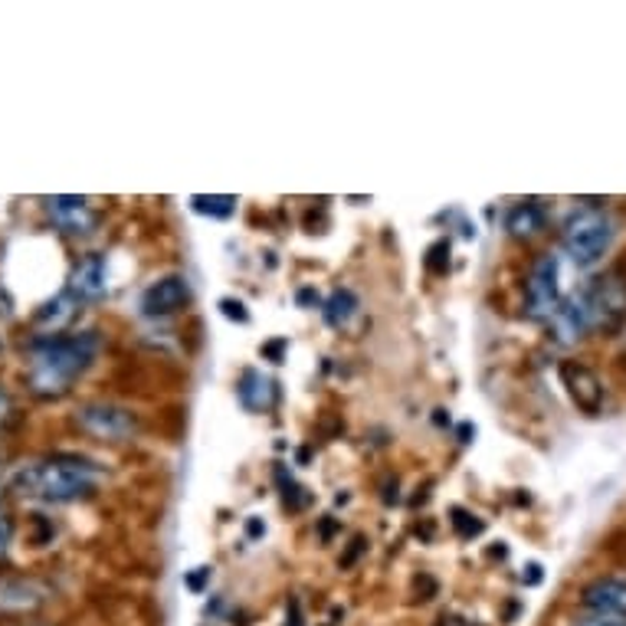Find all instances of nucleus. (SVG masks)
I'll use <instances>...</instances> for the list:
<instances>
[{
    "mask_svg": "<svg viewBox=\"0 0 626 626\" xmlns=\"http://www.w3.org/2000/svg\"><path fill=\"white\" fill-rule=\"evenodd\" d=\"M571 626H626V617H610V614H584Z\"/></svg>",
    "mask_w": 626,
    "mask_h": 626,
    "instance_id": "obj_19",
    "label": "nucleus"
},
{
    "mask_svg": "<svg viewBox=\"0 0 626 626\" xmlns=\"http://www.w3.org/2000/svg\"><path fill=\"white\" fill-rule=\"evenodd\" d=\"M614 236H617V220L610 216V210L580 208L561 226V250L574 266L587 270L610 253Z\"/></svg>",
    "mask_w": 626,
    "mask_h": 626,
    "instance_id": "obj_3",
    "label": "nucleus"
},
{
    "mask_svg": "<svg viewBox=\"0 0 626 626\" xmlns=\"http://www.w3.org/2000/svg\"><path fill=\"white\" fill-rule=\"evenodd\" d=\"M188 302H191V285H188V279L178 276V273L154 279V282L141 292V312H144L148 319L174 315V312H181Z\"/></svg>",
    "mask_w": 626,
    "mask_h": 626,
    "instance_id": "obj_7",
    "label": "nucleus"
},
{
    "mask_svg": "<svg viewBox=\"0 0 626 626\" xmlns=\"http://www.w3.org/2000/svg\"><path fill=\"white\" fill-rule=\"evenodd\" d=\"M299 302H302V305H309V302H315V305H319V292H312V289H302V292H299Z\"/></svg>",
    "mask_w": 626,
    "mask_h": 626,
    "instance_id": "obj_24",
    "label": "nucleus"
},
{
    "mask_svg": "<svg viewBox=\"0 0 626 626\" xmlns=\"http://www.w3.org/2000/svg\"><path fill=\"white\" fill-rule=\"evenodd\" d=\"M102 479V470L82 456H50L27 463L13 473V486L20 495L43 498V502H75L92 495Z\"/></svg>",
    "mask_w": 626,
    "mask_h": 626,
    "instance_id": "obj_2",
    "label": "nucleus"
},
{
    "mask_svg": "<svg viewBox=\"0 0 626 626\" xmlns=\"http://www.w3.org/2000/svg\"><path fill=\"white\" fill-rule=\"evenodd\" d=\"M47 216L57 230H63L67 236H89L99 223L95 210L85 198H72V194H57L47 198Z\"/></svg>",
    "mask_w": 626,
    "mask_h": 626,
    "instance_id": "obj_8",
    "label": "nucleus"
},
{
    "mask_svg": "<svg viewBox=\"0 0 626 626\" xmlns=\"http://www.w3.org/2000/svg\"><path fill=\"white\" fill-rule=\"evenodd\" d=\"M584 295L594 312V332H614L626 319V279L620 273L594 279L584 285Z\"/></svg>",
    "mask_w": 626,
    "mask_h": 626,
    "instance_id": "obj_5",
    "label": "nucleus"
},
{
    "mask_svg": "<svg viewBox=\"0 0 626 626\" xmlns=\"http://www.w3.org/2000/svg\"><path fill=\"white\" fill-rule=\"evenodd\" d=\"M236 394H240V404H243L246 411L263 414V411H270V407L276 404L279 387L270 374H263V371H256V367H246V371L240 374Z\"/></svg>",
    "mask_w": 626,
    "mask_h": 626,
    "instance_id": "obj_12",
    "label": "nucleus"
},
{
    "mask_svg": "<svg viewBox=\"0 0 626 626\" xmlns=\"http://www.w3.org/2000/svg\"><path fill=\"white\" fill-rule=\"evenodd\" d=\"M220 309H223V315L233 319V322H250V312H246V305H243L240 299H223Z\"/></svg>",
    "mask_w": 626,
    "mask_h": 626,
    "instance_id": "obj_20",
    "label": "nucleus"
},
{
    "mask_svg": "<svg viewBox=\"0 0 626 626\" xmlns=\"http://www.w3.org/2000/svg\"><path fill=\"white\" fill-rule=\"evenodd\" d=\"M191 208L198 210V213H204V216L223 220V216H230L236 210V198H230V194H210V198L208 194H194Z\"/></svg>",
    "mask_w": 626,
    "mask_h": 626,
    "instance_id": "obj_17",
    "label": "nucleus"
},
{
    "mask_svg": "<svg viewBox=\"0 0 626 626\" xmlns=\"http://www.w3.org/2000/svg\"><path fill=\"white\" fill-rule=\"evenodd\" d=\"M10 538H13V525H10V518H7V515L0 512V555L7 552Z\"/></svg>",
    "mask_w": 626,
    "mask_h": 626,
    "instance_id": "obj_21",
    "label": "nucleus"
},
{
    "mask_svg": "<svg viewBox=\"0 0 626 626\" xmlns=\"http://www.w3.org/2000/svg\"><path fill=\"white\" fill-rule=\"evenodd\" d=\"M580 604L590 614L626 617V577H597L584 587Z\"/></svg>",
    "mask_w": 626,
    "mask_h": 626,
    "instance_id": "obj_10",
    "label": "nucleus"
},
{
    "mask_svg": "<svg viewBox=\"0 0 626 626\" xmlns=\"http://www.w3.org/2000/svg\"><path fill=\"white\" fill-rule=\"evenodd\" d=\"M99 354L95 332H75V335H47L37 342L27 364V384L37 397H63L72 384L92 367Z\"/></svg>",
    "mask_w": 626,
    "mask_h": 626,
    "instance_id": "obj_1",
    "label": "nucleus"
},
{
    "mask_svg": "<svg viewBox=\"0 0 626 626\" xmlns=\"http://www.w3.org/2000/svg\"><path fill=\"white\" fill-rule=\"evenodd\" d=\"M357 295L351 289H335L325 302H322V315L332 329H349L351 319L357 315Z\"/></svg>",
    "mask_w": 626,
    "mask_h": 626,
    "instance_id": "obj_16",
    "label": "nucleus"
},
{
    "mask_svg": "<svg viewBox=\"0 0 626 626\" xmlns=\"http://www.w3.org/2000/svg\"><path fill=\"white\" fill-rule=\"evenodd\" d=\"M75 315H79V299L67 289V292H60L57 299H50V302L37 312V325H40L43 332H50V335H63V329L70 325Z\"/></svg>",
    "mask_w": 626,
    "mask_h": 626,
    "instance_id": "obj_14",
    "label": "nucleus"
},
{
    "mask_svg": "<svg viewBox=\"0 0 626 626\" xmlns=\"http://www.w3.org/2000/svg\"><path fill=\"white\" fill-rule=\"evenodd\" d=\"M505 226H508L512 236L528 240V236H535V233L545 230V210L538 208L535 201H522V204H515V208L508 210Z\"/></svg>",
    "mask_w": 626,
    "mask_h": 626,
    "instance_id": "obj_15",
    "label": "nucleus"
},
{
    "mask_svg": "<svg viewBox=\"0 0 626 626\" xmlns=\"http://www.w3.org/2000/svg\"><path fill=\"white\" fill-rule=\"evenodd\" d=\"M561 377H564V387H567L571 401L584 414H597L600 411V404H604V384H600V377L587 364H577V361L561 364Z\"/></svg>",
    "mask_w": 626,
    "mask_h": 626,
    "instance_id": "obj_9",
    "label": "nucleus"
},
{
    "mask_svg": "<svg viewBox=\"0 0 626 626\" xmlns=\"http://www.w3.org/2000/svg\"><path fill=\"white\" fill-rule=\"evenodd\" d=\"M525 299H528V315L532 319H552L561 302H564V266L557 253L538 256L532 266V276L525 282Z\"/></svg>",
    "mask_w": 626,
    "mask_h": 626,
    "instance_id": "obj_4",
    "label": "nucleus"
},
{
    "mask_svg": "<svg viewBox=\"0 0 626 626\" xmlns=\"http://www.w3.org/2000/svg\"><path fill=\"white\" fill-rule=\"evenodd\" d=\"M0 492H3V483H0Z\"/></svg>",
    "mask_w": 626,
    "mask_h": 626,
    "instance_id": "obj_25",
    "label": "nucleus"
},
{
    "mask_svg": "<svg viewBox=\"0 0 626 626\" xmlns=\"http://www.w3.org/2000/svg\"><path fill=\"white\" fill-rule=\"evenodd\" d=\"M75 423L82 433L95 436V440H129L135 433V414L119 407V404H105V401H92V404H82L75 411Z\"/></svg>",
    "mask_w": 626,
    "mask_h": 626,
    "instance_id": "obj_6",
    "label": "nucleus"
},
{
    "mask_svg": "<svg viewBox=\"0 0 626 626\" xmlns=\"http://www.w3.org/2000/svg\"><path fill=\"white\" fill-rule=\"evenodd\" d=\"M10 411H13V404H10V397H7V394L0 391V423L10 417Z\"/></svg>",
    "mask_w": 626,
    "mask_h": 626,
    "instance_id": "obj_23",
    "label": "nucleus"
},
{
    "mask_svg": "<svg viewBox=\"0 0 626 626\" xmlns=\"http://www.w3.org/2000/svg\"><path fill=\"white\" fill-rule=\"evenodd\" d=\"M105 289H109V263H105V256L92 253V256L79 260V266L72 270L70 279L72 295H75L79 302H85V299L105 295Z\"/></svg>",
    "mask_w": 626,
    "mask_h": 626,
    "instance_id": "obj_11",
    "label": "nucleus"
},
{
    "mask_svg": "<svg viewBox=\"0 0 626 626\" xmlns=\"http://www.w3.org/2000/svg\"><path fill=\"white\" fill-rule=\"evenodd\" d=\"M50 600V590L40 580L7 577L0 580V610H37Z\"/></svg>",
    "mask_w": 626,
    "mask_h": 626,
    "instance_id": "obj_13",
    "label": "nucleus"
},
{
    "mask_svg": "<svg viewBox=\"0 0 626 626\" xmlns=\"http://www.w3.org/2000/svg\"><path fill=\"white\" fill-rule=\"evenodd\" d=\"M453 528L463 535V538H473V535H483V522L476 518V515H470V512H463V508H456L453 512Z\"/></svg>",
    "mask_w": 626,
    "mask_h": 626,
    "instance_id": "obj_18",
    "label": "nucleus"
},
{
    "mask_svg": "<svg viewBox=\"0 0 626 626\" xmlns=\"http://www.w3.org/2000/svg\"><path fill=\"white\" fill-rule=\"evenodd\" d=\"M282 349H285V342H270V345L263 349V354H270V357H273V361L279 364V357H282Z\"/></svg>",
    "mask_w": 626,
    "mask_h": 626,
    "instance_id": "obj_22",
    "label": "nucleus"
}]
</instances>
